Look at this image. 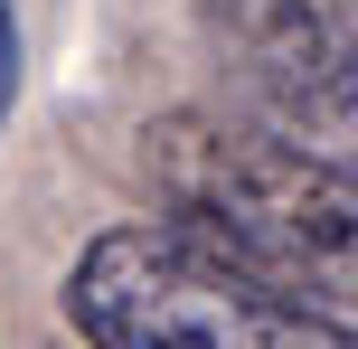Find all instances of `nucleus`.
<instances>
[{
    "instance_id": "f257e3e1",
    "label": "nucleus",
    "mask_w": 358,
    "mask_h": 349,
    "mask_svg": "<svg viewBox=\"0 0 358 349\" xmlns=\"http://www.w3.org/2000/svg\"><path fill=\"white\" fill-rule=\"evenodd\" d=\"M142 170L170 227L358 331V170L311 161L236 113H161L142 132Z\"/></svg>"
},
{
    "instance_id": "f03ea898",
    "label": "nucleus",
    "mask_w": 358,
    "mask_h": 349,
    "mask_svg": "<svg viewBox=\"0 0 358 349\" xmlns=\"http://www.w3.org/2000/svg\"><path fill=\"white\" fill-rule=\"evenodd\" d=\"M66 321L85 349H358L349 321L273 293L170 218H123L66 264Z\"/></svg>"
},
{
    "instance_id": "7ed1b4c3",
    "label": "nucleus",
    "mask_w": 358,
    "mask_h": 349,
    "mask_svg": "<svg viewBox=\"0 0 358 349\" xmlns=\"http://www.w3.org/2000/svg\"><path fill=\"white\" fill-rule=\"evenodd\" d=\"M198 29L236 123L358 170V0H208Z\"/></svg>"
},
{
    "instance_id": "20e7f679",
    "label": "nucleus",
    "mask_w": 358,
    "mask_h": 349,
    "mask_svg": "<svg viewBox=\"0 0 358 349\" xmlns=\"http://www.w3.org/2000/svg\"><path fill=\"white\" fill-rule=\"evenodd\" d=\"M10 85H19V10L0 0V113H10Z\"/></svg>"
}]
</instances>
